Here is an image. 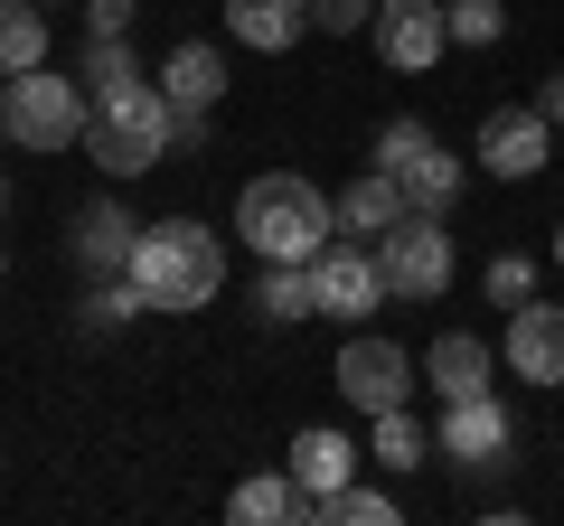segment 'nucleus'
Wrapping results in <instances>:
<instances>
[{"instance_id": "1", "label": "nucleus", "mask_w": 564, "mask_h": 526, "mask_svg": "<svg viewBox=\"0 0 564 526\" xmlns=\"http://www.w3.org/2000/svg\"><path fill=\"white\" fill-rule=\"evenodd\" d=\"M236 235L254 263H311L339 235V198H321V179H302V169H263L236 188Z\"/></svg>"}, {"instance_id": "2", "label": "nucleus", "mask_w": 564, "mask_h": 526, "mask_svg": "<svg viewBox=\"0 0 564 526\" xmlns=\"http://www.w3.org/2000/svg\"><path fill=\"white\" fill-rule=\"evenodd\" d=\"M132 283H141V302L151 310H207L226 292V235L217 226H198V217H161V226H141V244H132Z\"/></svg>"}, {"instance_id": "3", "label": "nucleus", "mask_w": 564, "mask_h": 526, "mask_svg": "<svg viewBox=\"0 0 564 526\" xmlns=\"http://www.w3.org/2000/svg\"><path fill=\"white\" fill-rule=\"evenodd\" d=\"M170 142H180V113H170L161 85H132V95H104L95 122H85V151H95V169H113V179H141V169H161Z\"/></svg>"}, {"instance_id": "4", "label": "nucleus", "mask_w": 564, "mask_h": 526, "mask_svg": "<svg viewBox=\"0 0 564 526\" xmlns=\"http://www.w3.org/2000/svg\"><path fill=\"white\" fill-rule=\"evenodd\" d=\"M377 263H386V292H395V302H443L452 273H462L443 207H404V217L377 235Z\"/></svg>"}, {"instance_id": "5", "label": "nucleus", "mask_w": 564, "mask_h": 526, "mask_svg": "<svg viewBox=\"0 0 564 526\" xmlns=\"http://www.w3.org/2000/svg\"><path fill=\"white\" fill-rule=\"evenodd\" d=\"M95 103H85V76H57V66H29L10 76V142L20 151H76Z\"/></svg>"}, {"instance_id": "6", "label": "nucleus", "mask_w": 564, "mask_h": 526, "mask_svg": "<svg viewBox=\"0 0 564 526\" xmlns=\"http://www.w3.org/2000/svg\"><path fill=\"white\" fill-rule=\"evenodd\" d=\"M311 292H321V310H329V320H348V329H367V310L395 302V292H386V263H377V244H367V235H329L321 254H311Z\"/></svg>"}, {"instance_id": "7", "label": "nucleus", "mask_w": 564, "mask_h": 526, "mask_svg": "<svg viewBox=\"0 0 564 526\" xmlns=\"http://www.w3.org/2000/svg\"><path fill=\"white\" fill-rule=\"evenodd\" d=\"M329 376H339V395L358 414H395L404 395H414V358H404L395 339H377V329H348V348H339Z\"/></svg>"}, {"instance_id": "8", "label": "nucleus", "mask_w": 564, "mask_h": 526, "mask_svg": "<svg viewBox=\"0 0 564 526\" xmlns=\"http://www.w3.org/2000/svg\"><path fill=\"white\" fill-rule=\"evenodd\" d=\"M367 39H377V57L395 66V76H423V66H443L452 20H443V0H377Z\"/></svg>"}, {"instance_id": "9", "label": "nucleus", "mask_w": 564, "mask_h": 526, "mask_svg": "<svg viewBox=\"0 0 564 526\" xmlns=\"http://www.w3.org/2000/svg\"><path fill=\"white\" fill-rule=\"evenodd\" d=\"M470 161H480L489 179H536V169L555 161V122H545L536 103H499V113L480 122V142H470Z\"/></svg>"}, {"instance_id": "10", "label": "nucleus", "mask_w": 564, "mask_h": 526, "mask_svg": "<svg viewBox=\"0 0 564 526\" xmlns=\"http://www.w3.org/2000/svg\"><path fill=\"white\" fill-rule=\"evenodd\" d=\"M508 442H518V424H508L499 395H462V405L443 414V432H433V451H443L452 470H499Z\"/></svg>"}, {"instance_id": "11", "label": "nucleus", "mask_w": 564, "mask_h": 526, "mask_svg": "<svg viewBox=\"0 0 564 526\" xmlns=\"http://www.w3.org/2000/svg\"><path fill=\"white\" fill-rule=\"evenodd\" d=\"M499 358L518 366V385H564V310L545 302V292L508 310V339H499Z\"/></svg>"}, {"instance_id": "12", "label": "nucleus", "mask_w": 564, "mask_h": 526, "mask_svg": "<svg viewBox=\"0 0 564 526\" xmlns=\"http://www.w3.org/2000/svg\"><path fill=\"white\" fill-rule=\"evenodd\" d=\"M282 470L302 480L311 517H321V498H329V489H348V480H358V442H348V432H329V424H311V432H292V451H282Z\"/></svg>"}, {"instance_id": "13", "label": "nucleus", "mask_w": 564, "mask_h": 526, "mask_svg": "<svg viewBox=\"0 0 564 526\" xmlns=\"http://www.w3.org/2000/svg\"><path fill=\"white\" fill-rule=\"evenodd\" d=\"M489 376H499V358H489V339H470V329H443V339L423 348V385H433L443 405L489 395Z\"/></svg>"}, {"instance_id": "14", "label": "nucleus", "mask_w": 564, "mask_h": 526, "mask_svg": "<svg viewBox=\"0 0 564 526\" xmlns=\"http://www.w3.org/2000/svg\"><path fill=\"white\" fill-rule=\"evenodd\" d=\"M151 85H161V95H170V113H207V103L226 95V47H207V39L170 47V57L151 66Z\"/></svg>"}, {"instance_id": "15", "label": "nucleus", "mask_w": 564, "mask_h": 526, "mask_svg": "<svg viewBox=\"0 0 564 526\" xmlns=\"http://www.w3.org/2000/svg\"><path fill=\"white\" fill-rule=\"evenodd\" d=\"M226 39L254 57H282L311 39V0H226Z\"/></svg>"}, {"instance_id": "16", "label": "nucleus", "mask_w": 564, "mask_h": 526, "mask_svg": "<svg viewBox=\"0 0 564 526\" xmlns=\"http://www.w3.org/2000/svg\"><path fill=\"white\" fill-rule=\"evenodd\" d=\"M132 244H141V217L122 198H95L76 217V263L85 273H132Z\"/></svg>"}, {"instance_id": "17", "label": "nucleus", "mask_w": 564, "mask_h": 526, "mask_svg": "<svg viewBox=\"0 0 564 526\" xmlns=\"http://www.w3.org/2000/svg\"><path fill=\"white\" fill-rule=\"evenodd\" d=\"M226 517H236V526H302L311 498H302L292 470H245V480L226 489Z\"/></svg>"}, {"instance_id": "18", "label": "nucleus", "mask_w": 564, "mask_h": 526, "mask_svg": "<svg viewBox=\"0 0 564 526\" xmlns=\"http://www.w3.org/2000/svg\"><path fill=\"white\" fill-rule=\"evenodd\" d=\"M395 217H404L395 169H377V161H367V179H348V188H339V235H367V244H377Z\"/></svg>"}, {"instance_id": "19", "label": "nucleus", "mask_w": 564, "mask_h": 526, "mask_svg": "<svg viewBox=\"0 0 564 526\" xmlns=\"http://www.w3.org/2000/svg\"><path fill=\"white\" fill-rule=\"evenodd\" d=\"M395 188H404V207H452L462 198V161L443 142H423L414 161H395Z\"/></svg>"}, {"instance_id": "20", "label": "nucleus", "mask_w": 564, "mask_h": 526, "mask_svg": "<svg viewBox=\"0 0 564 526\" xmlns=\"http://www.w3.org/2000/svg\"><path fill=\"white\" fill-rule=\"evenodd\" d=\"M29 66H47V10H29V0H0V85L29 76Z\"/></svg>"}, {"instance_id": "21", "label": "nucleus", "mask_w": 564, "mask_h": 526, "mask_svg": "<svg viewBox=\"0 0 564 526\" xmlns=\"http://www.w3.org/2000/svg\"><path fill=\"white\" fill-rule=\"evenodd\" d=\"M254 310H263L273 329L311 320V310H321V292H311V263H263V283H254Z\"/></svg>"}, {"instance_id": "22", "label": "nucleus", "mask_w": 564, "mask_h": 526, "mask_svg": "<svg viewBox=\"0 0 564 526\" xmlns=\"http://www.w3.org/2000/svg\"><path fill=\"white\" fill-rule=\"evenodd\" d=\"M423 451H433V432H423V424H414L404 405H395V414H377V432H367V461H386V470L404 480V470H414Z\"/></svg>"}, {"instance_id": "23", "label": "nucleus", "mask_w": 564, "mask_h": 526, "mask_svg": "<svg viewBox=\"0 0 564 526\" xmlns=\"http://www.w3.org/2000/svg\"><path fill=\"white\" fill-rule=\"evenodd\" d=\"M132 85H151L132 47H122V39H85V95L104 103V95H132Z\"/></svg>"}, {"instance_id": "24", "label": "nucleus", "mask_w": 564, "mask_h": 526, "mask_svg": "<svg viewBox=\"0 0 564 526\" xmlns=\"http://www.w3.org/2000/svg\"><path fill=\"white\" fill-rule=\"evenodd\" d=\"M452 47H499L508 39V0H443Z\"/></svg>"}, {"instance_id": "25", "label": "nucleus", "mask_w": 564, "mask_h": 526, "mask_svg": "<svg viewBox=\"0 0 564 526\" xmlns=\"http://www.w3.org/2000/svg\"><path fill=\"white\" fill-rule=\"evenodd\" d=\"M321 517L329 526H395V489H358V480H348V489L321 498Z\"/></svg>"}, {"instance_id": "26", "label": "nucleus", "mask_w": 564, "mask_h": 526, "mask_svg": "<svg viewBox=\"0 0 564 526\" xmlns=\"http://www.w3.org/2000/svg\"><path fill=\"white\" fill-rule=\"evenodd\" d=\"M132 310H151V302H141V283H132V273H104V292L85 302V329H122Z\"/></svg>"}, {"instance_id": "27", "label": "nucleus", "mask_w": 564, "mask_h": 526, "mask_svg": "<svg viewBox=\"0 0 564 526\" xmlns=\"http://www.w3.org/2000/svg\"><path fill=\"white\" fill-rule=\"evenodd\" d=\"M480 292H489V302H499V310L536 302V263H527V254H499V263H489V273H480Z\"/></svg>"}, {"instance_id": "28", "label": "nucleus", "mask_w": 564, "mask_h": 526, "mask_svg": "<svg viewBox=\"0 0 564 526\" xmlns=\"http://www.w3.org/2000/svg\"><path fill=\"white\" fill-rule=\"evenodd\" d=\"M367 20H377V0H311V29L321 39H358Z\"/></svg>"}, {"instance_id": "29", "label": "nucleus", "mask_w": 564, "mask_h": 526, "mask_svg": "<svg viewBox=\"0 0 564 526\" xmlns=\"http://www.w3.org/2000/svg\"><path fill=\"white\" fill-rule=\"evenodd\" d=\"M141 0H85V39H122Z\"/></svg>"}, {"instance_id": "30", "label": "nucleus", "mask_w": 564, "mask_h": 526, "mask_svg": "<svg viewBox=\"0 0 564 526\" xmlns=\"http://www.w3.org/2000/svg\"><path fill=\"white\" fill-rule=\"evenodd\" d=\"M536 113H545V122H555V132H564V76H545V95H536Z\"/></svg>"}, {"instance_id": "31", "label": "nucleus", "mask_w": 564, "mask_h": 526, "mask_svg": "<svg viewBox=\"0 0 564 526\" xmlns=\"http://www.w3.org/2000/svg\"><path fill=\"white\" fill-rule=\"evenodd\" d=\"M0 142H10V85H0Z\"/></svg>"}, {"instance_id": "32", "label": "nucleus", "mask_w": 564, "mask_h": 526, "mask_svg": "<svg viewBox=\"0 0 564 526\" xmlns=\"http://www.w3.org/2000/svg\"><path fill=\"white\" fill-rule=\"evenodd\" d=\"M555 273H564V226H555Z\"/></svg>"}, {"instance_id": "33", "label": "nucleus", "mask_w": 564, "mask_h": 526, "mask_svg": "<svg viewBox=\"0 0 564 526\" xmlns=\"http://www.w3.org/2000/svg\"><path fill=\"white\" fill-rule=\"evenodd\" d=\"M0 207H10V179H0Z\"/></svg>"}, {"instance_id": "34", "label": "nucleus", "mask_w": 564, "mask_h": 526, "mask_svg": "<svg viewBox=\"0 0 564 526\" xmlns=\"http://www.w3.org/2000/svg\"><path fill=\"white\" fill-rule=\"evenodd\" d=\"M0 273H10V263H0Z\"/></svg>"}]
</instances>
